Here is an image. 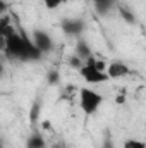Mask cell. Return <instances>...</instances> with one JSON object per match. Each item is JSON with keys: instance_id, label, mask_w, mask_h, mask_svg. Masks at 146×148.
Instances as JSON below:
<instances>
[{"instance_id": "cell-1", "label": "cell", "mask_w": 146, "mask_h": 148, "mask_svg": "<svg viewBox=\"0 0 146 148\" xmlns=\"http://www.w3.org/2000/svg\"><path fill=\"white\" fill-rule=\"evenodd\" d=\"M2 45H3L2 47L3 53L9 59H16V60H21V62H35L43 55L38 50V47L33 43L31 38H26L24 35H21L17 31L2 38Z\"/></svg>"}, {"instance_id": "cell-2", "label": "cell", "mask_w": 146, "mask_h": 148, "mask_svg": "<svg viewBox=\"0 0 146 148\" xmlns=\"http://www.w3.org/2000/svg\"><path fill=\"white\" fill-rule=\"evenodd\" d=\"M79 76L88 84H102V83H107L110 79L108 74H107V66L102 60H98L95 55L83 64V67L79 69Z\"/></svg>"}, {"instance_id": "cell-3", "label": "cell", "mask_w": 146, "mask_h": 148, "mask_svg": "<svg viewBox=\"0 0 146 148\" xmlns=\"http://www.w3.org/2000/svg\"><path fill=\"white\" fill-rule=\"evenodd\" d=\"M105 98L102 93L91 90V88H81L79 90V109L84 115H95L102 109Z\"/></svg>"}, {"instance_id": "cell-4", "label": "cell", "mask_w": 146, "mask_h": 148, "mask_svg": "<svg viewBox=\"0 0 146 148\" xmlns=\"http://www.w3.org/2000/svg\"><path fill=\"white\" fill-rule=\"evenodd\" d=\"M33 43L38 47V50L41 52V53H48V52H52V48H53V40L52 36L46 33V31H43V29H36V31H33Z\"/></svg>"}, {"instance_id": "cell-5", "label": "cell", "mask_w": 146, "mask_h": 148, "mask_svg": "<svg viewBox=\"0 0 146 148\" xmlns=\"http://www.w3.org/2000/svg\"><path fill=\"white\" fill-rule=\"evenodd\" d=\"M107 74L110 79H122L131 74V67L127 64H124L122 60H112L107 66Z\"/></svg>"}, {"instance_id": "cell-6", "label": "cell", "mask_w": 146, "mask_h": 148, "mask_svg": "<svg viewBox=\"0 0 146 148\" xmlns=\"http://www.w3.org/2000/svg\"><path fill=\"white\" fill-rule=\"evenodd\" d=\"M60 28L62 31L67 35V36H81V33L84 31V23L81 19H64L60 23Z\"/></svg>"}, {"instance_id": "cell-7", "label": "cell", "mask_w": 146, "mask_h": 148, "mask_svg": "<svg viewBox=\"0 0 146 148\" xmlns=\"http://www.w3.org/2000/svg\"><path fill=\"white\" fill-rule=\"evenodd\" d=\"M74 55H77L83 62H86L88 59H91L95 53H93V50L89 48V45L84 41V40H77V43H76V52H74Z\"/></svg>"}, {"instance_id": "cell-8", "label": "cell", "mask_w": 146, "mask_h": 148, "mask_svg": "<svg viewBox=\"0 0 146 148\" xmlns=\"http://www.w3.org/2000/svg\"><path fill=\"white\" fill-rule=\"evenodd\" d=\"M91 2L95 5L96 14H100V16H107L110 10L117 5V0H91Z\"/></svg>"}, {"instance_id": "cell-9", "label": "cell", "mask_w": 146, "mask_h": 148, "mask_svg": "<svg viewBox=\"0 0 146 148\" xmlns=\"http://www.w3.org/2000/svg\"><path fill=\"white\" fill-rule=\"evenodd\" d=\"M26 148H48L45 138L40 133H33L28 140H26Z\"/></svg>"}, {"instance_id": "cell-10", "label": "cell", "mask_w": 146, "mask_h": 148, "mask_svg": "<svg viewBox=\"0 0 146 148\" xmlns=\"http://www.w3.org/2000/svg\"><path fill=\"white\" fill-rule=\"evenodd\" d=\"M122 148H146V143L141 140H136V138H129L124 141Z\"/></svg>"}, {"instance_id": "cell-11", "label": "cell", "mask_w": 146, "mask_h": 148, "mask_svg": "<svg viewBox=\"0 0 146 148\" xmlns=\"http://www.w3.org/2000/svg\"><path fill=\"white\" fill-rule=\"evenodd\" d=\"M41 2H43L45 9H48V10H57V9L62 7L67 0H41Z\"/></svg>"}, {"instance_id": "cell-12", "label": "cell", "mask_w": 146, "mask_h": 148, "mask_svg": "<svg viewBox=\"0 0 146 148\" xmlns=\"http://www.w3.org/2000/svg\"><path fill=\"white\" fill-rule=\"evenodd\" d=\"M120 14H122V16H126V21H127V23H132V19H134V17H132L126 9H120Z\"/></svg>"}, {"instance_id": "cell-13", "label": "cell", "mask_w": 146, "mask_h": 148, "mask_svg": "<svg viewBox=\"0 0 146 148\" xmlns=\"http://www.w3.org/2000/svg\"><path fill=\"white\" fill-rule=\"evenodd\" d=\"M50 148H67V145H65L64 141H53V143L50 145Z\"/></svg>"}, {"instance_id": "cell-14", "label": "cell", "mask_w": 146, "mask_h": 148, "mask_svg": "<svg viewBox=\"0 0 146 148\" xmlns=\"http://www.w3.org/2000/svg\"><path fill=\"white\" fill-rule=\"evenodd\" d=\"M57 81H59L57 73H50V83H57Z\"/></svg>"}]
</instances>
